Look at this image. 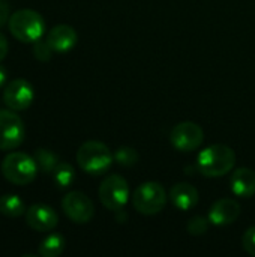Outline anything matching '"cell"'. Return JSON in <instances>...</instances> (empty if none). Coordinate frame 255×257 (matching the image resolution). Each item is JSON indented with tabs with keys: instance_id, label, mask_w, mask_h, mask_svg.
I'll return each mask as SVG.
<instances>
[{
	"instance_id": "cell-23",
	"label": "cell",
	"mask_w": 255,
	"mask_h": 257,
	"mask_svg": "<svg viewBox=\"0 0 255 257\" xmlns=\"http://www.w3.org/2000/svg\"><path fill=\"white\" fill-rule=\"evenodd\" d=\"M242 247H243V250L249 256L255 257V226L249 227L243 233V236H242Z\"/></svg>"
},
{
	"instance_id": "cell-15",
	"label": "cell",
	"mask_w": 255,
	"mask_h": 257,
	"mask_svg": "<svg viewBox=\"0 0 255 257\" xmlns=\"http://www.w3.org/2000/svg\"><path fill=\"white\" fill-rule=\"evenodd\" d=\"M171 203L180 211H191L198 203V191L188 182H179L170 190Z\"/></svg>"
},
{
	"instance_id": "cell-19",
	"label": "cell",
	"mask_w": 255,
	"mask_h": 257,
	"mask_svg": "<svg viewBox=\"0 0 255 257\" xmlns=\"http://www.w3.org/2000/svg\"><path fill=\"white\" fill-rule=\"evenodd\" d=\"M33 158H35L38 167H39L42 172H45V173H53V170L56 169V166L60 163L59 158H57V155H56L54 152L45 149V148L36 149Z\"/></svg>"
},
{
	"instance_id": "cell-17",
	"label": "cell",
	"mask_w": 255,
	"mask_h": 257,
	"mask_svg": "<svg viewBox=\"0 0 255 257\" xmlns=\"http://www.w3.org/2000/svg\"><path fill=\"white\" fill-rule=\"evenodd\" d=\"M0 214L9 218H17L26 214V205L17 194H3L0 197Z\"/></svg>"
},
{
	"instance_id": "cell-11",
	"label": "cell",
	"mask_w": 255,
	"mask_h": 257,
	"mask_svg": "<svg viewBox=\"0 0 255 257\" xmlns=\"http://www.w3.org/2000/svg\"><path fill=\"white\" fill-rule=\"evenodd\" d=\"M26 223L33 230L45 233L51 232L59 224V215L51 206L36 203L26 209Z\"/></svg>"
},
{
	"instance_id": "cell-21",
	"label": "cell",
	"mask_w": 255,
	"mask_h": 257,
	"mask_svg": "<svg viewBox=\"0 0 255 257\" xmlns=\"http://www.w3.org/2000/svg\"><path fill=\"white\" fill-rule=\"evenodd\" d=\"M209 218H204V217H194L189 220L188 223V232L194 236H201L207 232L209 229Z\"/></svg>"
},
{
	"instance_id": "cell-4",
	"label": "cell",
	"mask_w": 255,
	"mask_h": 257,
	"mask_svg": "<svg viewBox=\"0 0 255 257\" xmlns=\"http://www.w3.org/2000/svg\"><path fill=\"white\" fill-rule=\"evenodd\" d=\"M2 175L3 178L14 184V185H29L35 181L38 175V164L33 157L24 154V152H9L3 161H2Z\"/></svg>"
},
{
	"instance_id": "cell-2",
	"label": "cell",
	"mask_w": 255,
	"mask_h": 257,
	"mask_svg": "<svg viewBox=\"0 0 255 257\" xmlns=\"http://www.w3.org/2000/svg\"><path fill=\"white\" fill-rule=\"evenodd\" d=\"M114 155L110 148L98 140L84 142L77 151V163L80 169L89 175L98 176L110 170Z\"/></svg>"
},
{
	"instance_id": "cell-14",
	"label": "cell",
	"mask_w": 255,
	"mask_h": 257,
	"mask_svg": "<svg viewBox=\"0 0 255 257\" xmlns=\"http://www.w3.org/2000/svg\"><path fill=\"white\" fill-rule=\"evenodd\" d=\"M230 187L234 196L240 199H251L255 194V172L248 167L237 169L231 175Z\"/></svg>"
},
{
	"instance_id": "cell-26",
	"label": "cell",
	"mask_w": 255,
	"mask_h": 257,
	"mask_svg": "<svg viewBox=\"0 0 255 257\" xmlns=\"http://www.w3.org/2000/svg\"><path fill=\"white\" fill-rule=\"evenodd\" d=\"M6 78H8V71L3 65H0V87L6 86Z\"/></svg>"
},
{
	"instance_id": "cell-6",
	"label": "cell",
	"mask_w": 255,
	"mask_h": 257,
	"mask_svg": "<svg viewBox=\"0 0 255 257\" xmlns=\"http://www.w3.org/2000/svg\"><path fill=\"white\" fill-rule=\"evenodd\" d=\"M98 194H99L101 203L107 209L117 212L126 206V203L131 197V190L123 176L110 175L101 182Z\"/></svg>"
},
{
	"instance_id": "cell-20",
	"label": "cell",
	"mask_w": 255,
	"mask_h": 257,
	"mask_svg": "<svg viewBox=\"0 0 255 257\" xmlns=\"http://www.w3.org/2000/svg\"><path fill=\"white\" fill-rule=\"evenodd\" d=\"M114 160L117 161V164H120L123 167H132V166H135L138 163L140 155H138V152L134 148L120 146L114 152Z\"/></svg>"
},
{
	"instance_id": "cell-3",
	"label": "cell",
	"mask_w": 255,
	"mask_h": 257,
	"mask_svg": "<svg viewBox=\"0 0 255 257\" xmlns=\"http://www.w3.org/2000/svg\"><path fill=\"white\" fill-rule=\"evenodd\" d=\"M12 36L24 44H33L42 39L45 32V21L42 15L33 9H20L8 20Z\"/></svg>"
},
{
	"instance_id": "cell-1",
	"label": "cell",
	"mask_w": 255,
	"mask_h": 257,
	"mask_svg": "<svg viewBox=\"0 0 255 257\" xmlns=\"http://www.w3.org/2000/svg\"><path fill=\"white\" fill-rule=\"evenodd\" d=\"M236 164L234 151L222 143L210 145L203 149L197 158V167L200 173L207 178H221L233 170Z\"/></svg>"
},
{
	"instance_id": "cell-13",
	"label": "cell",
	"mask_w": 255,
	"mask_h": 257,
	"mask_svg": "<svg viewBox=\"0 0 255 257\" xmlns=\"http://www.w3.org/2000/svg\"><path fill=\"white\" fill-rule=\"evenodd\" d=\"M47 42L50 44V47L53 48L54 53H68L71 51L78 41V35L75 32L74 27L68 26V24H59L54 26L48 35H47Z\"/></svg>"
},
{
	"instance_id": "cell-22",
	"label": "cell",
	"mask_w": 255,
	"mask_h": 257,
	"mask_svg": "<svg viewBox=\"0 0 255 257\" xmlns=\"http://www.w3.org/2000/svg\"><path fill=\"white\" fill-rule=\"evenodd\" d=\"M53 53H54V51H53V48L50 47V44L47 42V39H45V41L39 39V41L33 42V54H35V57H36L38 60L47 62V60L51 59V54H53Z\"/></svg>"
},
{
	"instance_id": "cell-12",
	"label": "cell",
	"mask_w": 255,
	"mask_h": 257,
	"mask_svg": "<svg viewBox=\"0 0 255 257\" xmlns=\"http://www.w3.org/2000/svg\"><path fill=\"white\" fill-rule=\"evenodd\" d=\"M240 205L237 200L234 199H219L216 200L210 211H209V221L213 224V226H221V227H225V226H230L233 223L237 221V218L240 217Z\"/></svg>"
},
{
	"instance_id": "cell-16",
	"label": "cell",
	"mask_w": 255,
	"mask_h": 257,
	"mask_svg": "<svg viewBox=\"0 0 255 257\" xmlns=\"http://www.w3.org/2000/svg\"><path fill=\"white\" fill-rule=\"evenodd\" d=\"M66 241L60 233H51L48 235L39 245V256L41 257H57L65 251Z\"/></svg>"
},
{
	"instance_id": "cell-24",
	"label": "cell",
	"mask_w": 255,
	"mask_h": 257,
	"mask_svg": "<svg viewBox=\"0 0 255 257\" xmlns=\"http://www.w3.org/2000/svg\"><path fill=\"white\" fill-rule=\"evenodd\" d=\"M9 5L6 0H0V26H3L9 20Z\"/></svg>"
},
{
	"instance_id": "cell-7",
	"label": "cell",
	"mask_w": 255,
	"mask_h": 257,
	"mask_svg": "<svg viewBox=\"0 0 255 257\" xmlns=\"http://www.w3.org/2000/svg\"><path fill=\"white\" fill-rule=\"evenodd\" d=\"M26 137L23 119L11 108L0 110V151H12L21 146Z\"/></svg>"
},
{
	"instance_id": "cell-5",
	"label": "cell",
	"mask_w": 255,
	"mask_h": 257,
	"mask_svg": "<svg viewBox=\"0 0 255 257\" xmlns=\"http://www.w3.org/2000/svg\"><path fill=\"white\" fill-rule=\"evenodd\" d=\"M168 196L165 188L159 182H143L140 184L132 194V206L138 214L143 215H156L167 205Z\"/></svg>"
},
{
	"instance_id": "cell-10",
	"label": "cell",
	"mask_w": 255,
	"mask_h": 257,
	"mask_svg": "<svg viewBox=\"0 0 255 257\" xmlns=\"http://www.w3.org/2000/svg\"><path fill=\"white\" fill-rule=\"evenodd\" d=\"M35 98L33 86L24 78H15L3 87V102L14 111L26 110Z\"/></svg>"
},
{
	"instance_id": "cell-18",
	"label": "cell",
	"mask_w": 255,
	"mask_h": 257,
	"mask_svg": "<svg viewBox=\"0 0 255 257\" xmlns=\"http://www.w3.org/2000/svg\"><path fill=\"white\" fill-rule=\"evenodd\" d=\"M51 175L59 188H68L75 181V170L69 163H59Z\"/></svg>"
},
{
	"instance_id": "cell-9",
	"label": "cell",
	"mask_w": 255,
	"mask_h": 257,
	"mask_svg": "<svg viewBox=\"0 0 255 257\" xmlns=\"http://www.w3.org/2000/svg\"><path fill=\"white\" fill-rule=\"evenodd\" d=\"M65 215L75 224H87L95 215L93 202L81 191H71L62 200Z\"/></svg>"
},
{
	"instance_id": "cell-8",
	"label": "cell",
	"mask_w": 255,
	"mask_h": 257,
	"mask_svg": "<svg viewBox=\"0 0 255 257\" xmlns=\"http://www.w3.org/2000/svg\"><path fill=\"white\" fill-rule=\"evenodd\" d=\"M204 140L203 128L195 122H180L170 133V143L180 152L197 151Z\"/></svg>"
},
{
	"instance_id": "cell-25",
	"label": "cell",
	"mask_w": 255,
	"mask_h": 257,
	"mask_svg": "<svg viewBox=\"0 0 255 257\" xmlns=\"http://www.w3.org/2000/svg\"><path fill=\"white\" fill-rule=\"evenodd\" d=\"M8 51H9L8 41H6L5 35H3V33H0V63H2V60L8 56Z\"/></svg>"
}]
</instances>
